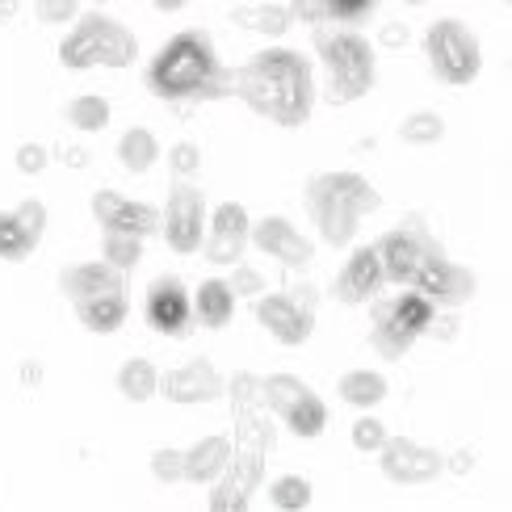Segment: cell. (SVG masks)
Here are the masks:
<instances>
[{"label":"cell","instance_id":"obj_31","mask_svg":"<svg viewBox=\"0 0 512 512\" xmlns=\"http://www.w3.org/2000/svg\"><path fill=\"white\" fill-rule=\"evenodd\" d=\"M143 256V236H131V231H105L101 244V261H110L118 273H131Z\"/></svg>","mask_w":512,"mask_h":512},{"label":"cell","instance_id":"obj_14","mask_svg":"<svg viewBox=\"0 0 512 512\" xmlns=\"http://www.w3.org/2000/svg\"><path fill=\"white\" fill-rule=\"evenodd\" d=\"M147 324H152L160 336H185L189 324H194V294H189L177 277H160V282L147 290Z\"/></svg>","mask_w":512,"mask_h":512},{"label":"cell","instance_id":"obj_1","mask_svg":"<svg viewBox=\"0 0 512 512\" xmlns=\"http://www.w3.org/2000/svg\"><path fill=\"white\" fill-rule=\"evenodd\" d=\"M236 93L261 118L277 126H298L311 114L315 84H311V68L303 55L273 47V51H261L252 63H244L236 76Z\"/></svg>","mask_w":512,"mask_h":512},{"label":"cell","instance_id":"obj_10","mask_svg":"<svg viewBox=\"0 0 512 512\" xmlns=\"http://www.w3.org/2000/svg\"><path fill=\"white\" fill-rule=\"evenodd\" d=\"M374 252H378L382 273H387L391 282H403V286H416V282H420V273L441 256L437 244L424 236V227H416L412 219H408V227L387 231V236L378 240Z\"/></svg>","mask_w":512,"mask_h":512},{"label":"cell","instance_id":"obj_6","mask_svg":"<svg viewBox=\"0 0 512 512\" xmlns=\"http://www.w3.org/2000/svg\"><path fill=\"white\" fill-rule=\"evenodd\" d=\"M424 55H429L433 76L441 84H454V89H466L483 68L479 38L454 17H441L429 26V34H424Z\"/></svg>","mask_w":512,"mask_h":512},{"label":"cell","instance_id":"obj_34","mask_svg":"<svg viewBox=\"0 0 512 512\" xmlns=\"http://www.w3.org/2000/svg\"><path fill=\"white\" fill-rule=\"evenodd\" d=\"M349 441H353V450H361V454H378L382 445L391 441V433H387V424H382L378 416H357L353 429H349Z\"/></svg>","mask_w":512,"mask_h":512},{"label":"cell","instance_id":"obj_23","mask_svg":"<svg viewBox=\"0 0 512 512\" xmlns=\"http://www.w3.org/2000/svg\"><path fill=\"white\" fill-rule=\"evenodd\" d=\"M336 391H340V399H345L349 408L370 412V408H378V403L387 399L391 387H387V378H382L378 370H349V374H340Z\"/></svg>","mask_w":512,"mask_h":512},{"label":"cell","instance_id":"obj_20","mask_svg":"<svg viewBox=\"0 0 512 512\" xmlns=\"http://www.w3.org/2000/svg\"><path fill=\"white\" fill-rule=\"evenodd\" d=\"M231 441L227 437H206L194 450H185V479L189 483H215L231 471Z\"/></svg>","mask_w":512,"mask_h":512},{"label":"cell","instance_id":"obj_37","mask_svg":"<svg viewBox=\"0 0 512 512\" xmlns=\"http://www.w3.org/2000/svg\"><path fill=\"white\" fill-rule=\"evenodd\" d=\"M168 164H173V177H177V181L198 177V168H202V152H198V143H177L173 152H168Z\"/></svg>","mask_w":512,"mask_h":512},{"label":"cell","instance_id":"obj_2","mask_svg":"<svg viewBox=\"0 0 512 512\" xmlns=\"http://www.w3.org/2000/svg\"><path fill=\"white\" fill-rule=\"evenodd\" d=\"M378 189L357 173H324L307 185V210L332 248H345L357 236V223L378 210Z\"/></svg>","mask_w":512,"mask_h":512},{"label":"cell","instance_id":"obj_13","mask_svg":"<svg viewBox=\"0 0 512 512\" xmlns=\"http://www.w3.org/2000/svg\"><path fill=\"white\" fill-rule=\"evenodd\" d=\"M223 391H227V382L215 366H210V357H189L185 366L160 374V395L173 399V403H185V408L219 399Z\"/></svg>","mask_w":512,"mask_h":512},{"label":"cell","instance_id":"obj_4","mask_svg":"<svg viewBox=\"0 0 512 512\" xmlns=\"http://www.w3.org/2000/svg\"><path fill=\"white\" fill-rule=\"evenodd\" d=\"M135 55H139L135 34L101 13L76 17L72 34L59 47L63 68H131Z\"/></svg>","mask_w":512,"mask_h":512},{"label":"cell","instance_id":"obj_39","mask_svg":"<svg viewBox=\"0 0 512 512\" xmlns=\"http://www.w3.org/2000/svg\"><path fill=\"white\" fill-rule=\"evenodd\" d=\"M378 47L382 51L412 47V26H408V21H382V26H378Z\"/></svg>","mask_w":512,"mask_h":512},{"label":"cell","instance_id":"obj_17","mask_svg":"<svg viewBox=\"0 0 512 512\" xmlns=\"http://www.w3.org/2000/svg\"><path fill=\"white\" fill-rule=\"evenodd\" d=\"M387 282V273H382L378 265V252L374 248H357L345 269H340L336 277V298L340 303H349V307H361V303H370V298L378 294V286Z\"/></svg>","mask_w":512,"mask_h":512},{"label":"cell","instance_id":"obj_44","mask_svg":"<svg viewBox=\"0 0 512 512\" xmlns=\"http://www.w3.org/2000/svg\"><path fill=\"white\" fill-rule=\"evenodd\" d=\"M424 336H437V340H454L458 336V319L454 315H433V324Z\"/></svg>","mask_w":512,"mask_h":512},{"label":"cell","instance_id":"obj_8","mask_svg":"<svg viewBox=\"0 0 512 512\" xmlns=\"http://www.w3.org/2000/svg\"><path fill=\"white\" fill-rule=\"evenodd\" d=\"M256 324H261L277 345H307L315 332V294L307 286H294L282 294L256 298Z\"/></svg>","mask_w":512,"mask_h":512},{"label":"cell","instance_id":"obj_12","mask_svg":"<svg viewBox=\"0 0 512 512\" xmlns=\"http://www.w3.org/2000/svg\"><path fill=\"white\" fill-rule=\"evenodd\" d=\"M252 236V219L240 202H219L210 210V231L202 240V252L210 265H240L244 261V248Z\"/></svg>","mask_w":512,"mask_h":512},{"label":"cell","instance_id":"obj_41","mask_svg":"<svg viewBox=\"0 0 512 512\" xmlns=\"http://www.w3.org/2000/svg\"><path fill=\"white\" fill-rule=\"evenodd\" d=\"M47 164H51V152H47L42 143H21V147H17V168H21L26 177H38Z\"/></svg>","mask_w":512,"mask_h":512},{"label":"cell","instance_id":"obj_45","mask_svg":"<svg viewBox=\"0 0 512 512\" xmlns=\"http://www.w3.org/2000/svg\"><path fill=\"white\" fill-rule=\"evenodd\" d=\"M445 466H450V471H458V475H466V471H471V454H454V462H445Z\"/></svg>","mask_w":512,"mask_h":512},{"label":"cell","instance_id":"obj_42","mask_svg":"<svg viewBox=\"0 0 512 512\" xmlns=\"http://www.w3.org/2000/svg\"><path fill=\"white\" fill-rule=\"evenodd\" d=\"M13 215L21 219V227H26L34 240H42V231H47V206L34 202V198H26V202H21V206L13 210Z\"/></svg>","mask_w":512,"mask_h":512},{"label":"cell","instance_id":"obj_24","mask_svg":"<svg viewBox=\"0 0 512 512\" xmlns=\"http://www.w3.org/2000/svg\"><path fill=\"white\" fill-rule=\"evenodd\" d=\"M114 382H118L122 399H131V403H147L160 395V370L147 357H126Z\"/></svg>","mask_w":512,"mask_h":512},{"label":"cell","instance_id":"obj_11","mask_svg":"<svg viewBox=\"0 0 512 512\" xmlns=\"http://www.w3.org/2000/svg\"><path fill=\"white\" fill-rule=\"evenodd\" d=\"M378 466L382 475L399 487H420V483H433L445 471V458L429 445H420L412 437H391L387 445L378 450Z\"/></svg>","mask_w":512,"mask_h":512},{"label":"cell","instance_id":"obj_32","mask_svg":"<svg viewBox=\"0 0 512 512\" xmlns=\"http://www.w3.org/2000/svg\"><path fill=\"white\" fill-rule=\"evenodd\" d=\"M34 236L26 227H21V219L13 215V210H0V256L5 261H26V256L34 252Z\"/></svg>","mask_w":512,"mask_h":512},{"label":"cell","instance_id":"obj_49","mask_svg":"<svg viewBox=\"0 0 512 512\" xmlns=\"http://www.w3.org/2000/svg\"><path fill=\"white\" fill-rule=\"evenodd\" d=\"M504 5H512V0H504Z\"/></svg>","mask_w":512,"mask_h":512},{"label":"cell","instance_id":"obj_38","mask_svg":"<svg viewBox=\"0 0 512 512\" xmlns=\"http://www.w3.org/2000/svg\"><path fill=\"white\" fill-rule=\"evenodd\" d=\"M290 21H303V26H324V21H332L328 0H290Z\"/></svg>","mask_w":512,"mask_h":512},{"label":"cell","instance_id":"obj_28","mask_svg":"<svg viewBox=\"0 0 512 512\" xmlns=\"http://www.w3.org/2000/svg\"><path fill=\"white\" fill-rule=\"evenodd\" d=\"M370 340H374V349H378L382 357H403V353L412 349V340H416V336L391 315L387 303H382V307L374 311V332H370Z\"/></svg>","mask_w":512,"mask_h":512},{"label":"cell","instance_id":"obj_25","mask_svg":"<svg viewBox=\"0 0 512 512\" xmlns=\"http://www.w3.org/2000/svg\"><path fill=\"white\" fill-rule=\"evenodd\" d=\"M391 315L399 319V324L403 328H408L412 336H424V332H429V324H433V315H437V298L433 294H424V290H403V294H395L391 298Z\"/></svg>","mask_w":512,"mask_h":512},{"label":"cell","instance_id":"obj_47","mask_svg":"<svg viewBox=\"0 0 512 512\" xmlns=\"http://www.w3.org/2000/svg\"><path fill=\"white\" fill-rule=\"evenodd\" d=\"M17 13V0H0V21H9Z\"/></svg>","mask_w":512,"mask_h":512},{"label":"cell","instance_id":"obj_27","mask_svg":"<svg viewBox=\"0 0 512 512\" xmlns=\"http://www.w3.org/2000/svg\"><path fill=\"white\" fill-rule=\"evenodd\" d=\"M160 160V139L152 131H143V126H131V131H122L118 139V164L126 173H147V168H156Z\"/></svg>","mask_w":512,"mask_h":512},{"label":"cell","instance_id":"obj_21","mask_svg":"<svg viewBox=\"0 0 512 512\" xmlns=\"http://www.w3.org/2000/svg\"><path fill=\"white\" fill-rule=\"evenodd\" d=\"M122 277L110 261H93V265H72L63 269V294L72 298V303H80V298H93V294H105V290H126Z\"/></svg>","mask_w":512,"mask_h":512},{"label":"cell","instance_id":"obj_26","mask_svg":"<svg viewBox=\"0 0 512 512\" xmlns=\"http://www.w3.org/2000/svg\"><path fill=\"white\" fill-rule=\"evenodd\" d=\"M231 21H236L240 30L248 34H261V38H282L290 30V9L282 5H240V9H231Z\"/></svg>","mask_w":512,"mask_h":512},{"label":"cell","instance_id":"obj_16","mask_svg":"<svg viewBox=\"0 0 512 512\" xmlns=\"http://www.w3.org/2000/svg\"><path fill=\"white\" fill-rule=\"evenodd\" d=\"M93 215L105 231H131V236H156L160 231V210L147 202H131L114 194V189H97L93 194Z\"/></svg>","mask_w":512,"mask_h":512},{"label":"cell","instance_id":"obj_36","mask_svg":"<svg viewBox=\"0 0 512 512\" xmlns=\"http://www.w3.org/2000/svg\"><path fill=\"white\" fill-rule=\"evenodd\" d=\"M34 13L42 26H68V21L80 17V0H38Z\"/></svg>","mask_w":512,"mask_h":512},{"label":"cell","instance_id":"obj_9","mask_svg":"<svg viewBox=\"0 0 512 512\" xmlns=\"http://www.w3.org/2000/svg\"><path fill=\"white\" fill-rule=\"evenodd\" d=\"M160 231L168 248L177 256H194L202 252V240H206V198L198 185L189 181H177L168 189V202L160 210Z\"/></svg>","mask_w":512,"mask_h":512},{"label":"cell","instance_id":"obj_29","mask_svg":"<svg viewBox=\"0 0 512 512\" xmlns=\"http://www.w3.org/2000/svg\"><path fill=\"white\" fill-rule=\"evenodd\" d=\"M311 500H315V492L303 475H277L269 483V504L282 512H303V508H311Z\"/></svg>","mask_w":512,"mask_h":512},{"label":"cell","instance_id":"obj_48","mask_svg":"<svg viewBox=\"0 0 512 512\" xmlns=\"http://www.w3.org/2000/svg\"><path fill=\"white\" fill-rule=\"evenodd\" d=\"M403 5H424V0H403Z\"/></svg>","mask_w":512,"mask_h":512},{"label":"cell","instance_id":"obj_33","mask_svg":"<svg viewBox=\"0 0 512 512\" xmlns=\"http://www.w3.org/2000/svg\"><path fill=\"white\" fill-rule=\"evenodd\" d=\"M68 122L76 131H101L110 122V101L97 97V93H80L72 105H68Z\"/></svg>","mask_w":512,"mask_h":512},{"label":"cell","instance_id":"obj_7","mask_svg":"<svg viewBox=\"0 0 512 512\" xmlns=\"http://www.w3.org/2000/svg\"><path fill=\"white\" fill-rule=\"evenodd\" d=\"M261 399H265V408L286 424V429L294 437H319L328 429V403L319 399L303 378H294V374H269L261 378Z\"/></svg>","mask_w":512,"mask_h":512},{"label":"cell","instance_id":"obj_40","mask_svg":"<svg viewBox=\"0 0 512 512\" xmlns=\"http://www.w3.org/2000/svg\"><path fill=\"white\" fill-rule=\"evenodd\" d=\"M231 290H236V298H261V290H265V277L256 273L252 265H236V273H231Z\"/></svg>","mask_w":512,"mask_h":512},{"label":"cell","instance_id":"obj_18","mask_svg":"<svg viewBox=\"0 0 512 512\" xmlns=\"http://www.w3.org/2000/svg\"><path fill=\"white\" fill-rule=\"evenodd\" d=\"M416 290L433 294L441 307H462L466 298L475 294V273L462 269V265H454V261H445V256H437V261L420 273Z\"/></svg>","mask_w":512,"mask_h":512},{"label":"cell","instance_id":"obj_15","mask_svg":"<svg viewBox=\"0 0 512 512\" xmlns=\"http://www.w3.org/2000/svg\"><path fill=\"white\" fill-rule=\"evenodd\" d=\"M256 248H261L265 256H273L277 265H286V269H307L311 265V240L298 231L290 219L282 215H269L261 223H252V236H248Z\"/></svg>","mask_w":512,"mask_h":512},{"label":"cell","instance_id":"obj_5","mask_svg":"<svg viewBox=\"0 0 512 512\" xmlns=\"http://www.w3.org/2000/svg\"><path fill=\"white\" fill-rule=\"evenodd\" d=\"M319 55H324L328 72V97L332 101H357L374 89V42L361 38L357 30H336L319 38Z\"/></svg>","mask_w":512,"mask_h":512},{"label":"cell","instance_id":"obj_35","mask_svg":"<svg viewBox=\"0 0 512 512\" xmlns=\"http://www.w3.org/2000/svg\"><path fill=\"white\" fill-rule=\"evenodd\" d=\"M152 475L160 483H177L185 479V450H173V445H164V450L152 454Z\"/></svg>","mask_w":512,"mask_h":512},{"label":"cell","instance_id":"obj_19","mask_svg":"<svg viewBox=\"0 0 512 512\" xmlns=\"http://www.w3.org/2000/svg\"><path fill=\"white\" fill-rule=\"evenodd\" d=\"M231 315H236V290H231V282L206 277V282L194 290V319L202 328L219 332V328L231 324Z\"/></svg>","mask_w":512,"mask_h":512},{"label":"cell","instance_id":"obj_3","mask_svg":"<svg viewBox=\"0 0 512 512\" xmlns=\"http://www.w3.org/2000/svg\"><path fill=\"white\" fill-rule=\"evenodd\" d=\"M215 76H219V68H215L210 42L198 30H189V34H177L152 59V68H147V89L156 97H198V93H210Z\"/></svg>","mask_w":512,"mask_h":512},{"label":"cell","instance_id":"obj_30","mask_svg":"<svg viewBox=\"0 0 512 512\" xmlns=\"http://www.w3.org/2000/svg\"><path fill=\"white\" fill-rule=\"evenodd\" d=\"M399 139L412 143V147H433L445 139V118L433 114V110H416L399 122Z\"/></svg>","mask_w":512,"mask_h":512},{"label":"cell","instance_id":"obj_46","mask_svg":"<svg viewBox=\"0 0 512 512\" xmlns=\"http://www.w3.org/2000/svg\"><path fill=\"white\" fill-rule=\"evenodd\" d=\"M152 5H156L160 13H181V9L189 5V0H152Z\"/></svg>","mask_w":512,"mask_h":512},{"label":"cell","instance_id":"obj_43","mask_svg":"<svg viewBox=\"0 0 512 512\" xmlns=\"http://www.w3.org/2000/svg\"><path fill=\"white\" fill-rule=\"evenodd\" d=\"M332 21H361L374 13V0H328Z\"/></svg>","mask_w":512,"mask_h":512},{"label":"cell","instance_id":"obj_22","mask_svg":"<svg viewBox=\"0 0 512 512\" xmlns=\"http://www.w3.org/2000/svg\"><path fill=\"white\" fill-rule=\"evenodd\" d=\"M126 311H131V303H126V290H105V294H93V298H80L76 303V315L80 324L89 332H118L126 324Z\"/></svg>","mask_w":512,"mask_h":512}]
</instances>
